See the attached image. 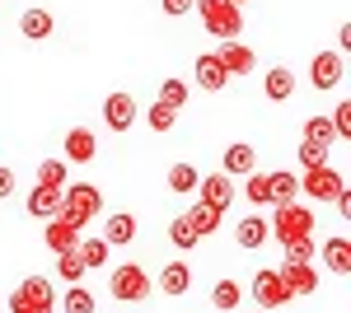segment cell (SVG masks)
Here are the masks:
<instances>
[{
	"label": "cell",
	"instance_id": "6da1fadb",
	"mask_svg": "<svg viewBox=\"0 0 351 313\" xmlns=\"http://www.w3.org/2000/svg\"><path fill=\"white\" fill-rule=\"evenodd\" d=\"M192 10L202 14V24H206V33L211 38H239L243 28V10L234 5V0H192Z\"/></svg>",
	"mask_w": 351,
	"mask_h": 313
},
{
	"label": "cell",
	"instance_id": "7a4b0ae2",
	"mask_svg": "<svg viewBox=\"0 0 351 313\" xmlns=\"http://www.w3.org/2000/svg\"><path fill=\"white\" fill-rule=\"evenodd\" d=\"M108 290H112L117 304H141V299H150L155 281H150V271H145L141 262H122V266H112Z\"/></svg>",
	"mask_w": 351,
	"mask_h": 313
},
{
	"label": "cell",
	"instance_id": "3957f363",
	"mask_svg": "<svg viewBox=\"0 0 351 313\" xmlns=\"http://www.w3.org/2000/svg\"><path fill=\"white\" fill-rule=\"evenodd\" d=\"M10 313H56L52 281L47 276H28L24 286L10 295Z\"/></svg>",
	"mask_w": 351,
	"mask_h": 313
},
{
	"label": "cell",
	"instance_id": "277c9868",
	"mask_svg": "<svg viewBox=\"0 0 351 313\" xmlns=\"http://www.w3.org/2000/svg\"><path fill=\"white\" fill-rule=\"evenodd\" d=\"M271 238H281V243H291V238H309L314 234V215H309V206H276V215L267 220Z\"/></svg>",
	"mask_w": 351,
	"mask_h": 313
},
{
	"label": "cell",
	"instance_id": "5b68a950",
	"mask_svg": "<svg viewBox=\"0 0 351 313\" xmlns=\"http://www.w3.org/2000/svg\"><path fill=\"white\" fill-rule=\"evenodd\" d=\"M61 210H71L80 225H89V220L104 210V197H99L94 183H71V187H61Z\"/></svg>",
	"mask_w": 351,
	"mask_h": 313
},
{
	"label": "cell",
	"instance_id": "8992f818",
	"mask_svg": "<svg viewBox=\"0 0 351 313\" xmlns=\"http://www.w3.org/2000/svg\"><path fill=\"white\" fill-rule=\"evenodd\" d=\"M300 187L314 197V201H337L342 192H347V183H342V173L332 168V164H319V168H304V178H300Z\"/></svg>",
	"mask_w": 351,
	"mask_h": 313
},
{
	"label": "cell",
	"instance_id": "52a82bcc",
	"mask_svg": "<svg viewBox=\"0 0 351 313\" xmlns=\"http://www.w3.org/2000/svg\"><path fill=\"white\" fill-rule=\"evenodd\" d=\"M197 192H202V201L216 215H225L230 201H234V178L230 173H206V178H197Z\"/></svg>",
	"mask_w": 351,
	"mask_h": 313
},
{
	"label": "cell",
	"instance_id": "ba28073f",
	"mask_svg": "<svg viewBox=\"0 0 351 313\" xmlns=\"http://www.w3.org/2000/svg\"><path fill=\"white\" fill-rule=\"evenodd\" d=\"M276 276H281V286H286L291 299H304V295H314V290H319V271H314L309 262H286Z\"/></svg>",
	"mask_w": 351,
	"mask_h": 313
},
{
	"label": "cell",
	"instance_id": "9c48e42d",
	"mask_svg": "<svg viewBox=\"0 0 351 313\" xmlns=\"http://www.w3.org/2000/svg\"><path fill=\"white\" fill-rule=\"evenodd\" d=\"M80 229H84V225L71 215V210H56L43 238H47V248H52V253H66V248H75V243H80Z\"/></svg>",
	"mask_w": 351,
	"mask_h": 313
},
{
	"label": "cell",
	"instance_id": "30bf717a",
	"mask_svg": "<svg viewBox=\"0 0 351 313\" xmlns=\"http://www.w3.org/2000/svg\"><path fill=\"white\" fill-rule=\"evenodd\" d=\"M136 117H141V108H136L132 94H108L104 99V122H108V131H132Z\"/></svg>",
	"mask_w": 351,
	"mask_h": 313
},
{
	"label": "cell",
	"instance_id": "8fae6325",
	"mask_svg": "<svg viewBox=\"0 0 351 313\" xmlns=\"http://www.w3.org/2000/svg\"><path fill=\"white\" fill-rule=\"evenodd\" d=\"M309 79H314V89H337L342 79H347V66H342V56L337 52H319L314 56V66H309Z\"/></svg>",
	"mask_w": 351,
	"mask_h": 313
},
{
	"label": "cell",
	"instance_id": "7c38bea8",
	"mask_svg": "<svg viewBox=\"0 0 351 313\" xmlns=\"http://www.w3.org/2000/svg\"><path fill=\"white\" fill-rule=\"evenodd\" d=\"M253 299H258V309H281V304H291V295H286V286H281L276 271H258V276H253Z\"/></svg>",
	"mask_w": 351,
	"mask_h": 313
},
{
	"label": "cell",
	"instance_id": "4fadbf2b",
	"mask_svg": "<svg viewBox=\"0 0 351 313\" xmlns=\"http://www.w3.org/2000/svg\"><path fill=\"white\" fill-rule=\"evenodd\" d=\"M192 75H197V84H202L206 94H220V89L230 84V71L220 66V56H216V52H202V56H197V66H192Z\"/></svg>",
	"mask_w": 351,
	"mask_h": 313
},
{
	"label": "cell",
	"instance_id": "5bb4252c",
	"mask_svg": "<svg viewBox=\"0 0 351 313\" xmlns=\"http://www.w3.org/2000/svg\"><path fill=\"white\" fill-rule=\"evenodd\" d=\"M94 155H99V136H94L89 127L66 131V159H71V164H89Z\"/></svg>",
	"mask_w": 351,
	"mask_h": 313
},
{
	"label": "cell",
	"instance_id": "9a60e30c",
	"mask_svg": "<svg viewBox=\"0 0 351 313\" xmlns=\"http://www.w3.org/2000/svg\"><path fill=\"white\" fill-rule=\"evenodd\" d=\"M155 286H160L169 299H183V295L192 290V266H188V262H169V266L160 271V281H155Z\"/></svg>",
	"mask_w": 351,
	"mask_h": 313
},
{
	"label": "cell",
	"instance_id": "2e32d148",
	"mask_svg": "<svg viewBox=\"0 0 351 313\" xmlns=\"http://www.w3.org/2000/svg\"><path fill=\"white\" fill-rule=\"evenodd\" d=\"M258 168V150L248 145V140H234L230 150H225V168L220 173H230V178H243V173H253Z\"/></svg>",
	"mask_w": 351,
	"mask_h": 313
},
{
	"label": "cell",
	"instance_id": "e0dca14e",
	"mask_svg": "<svg viewBox=\"0 0 351 313\" xmlns=\"http://www.w3.org/2000/svg\"><path fill=\"white\" fill-rule=\"evenodd\" d=\"M220 66H225V71H230V75H248V71H253V66H258V61H253V52H248V47H243V42H234V38H225V42H220Z\"/></svg>",
	"mask_w": 351,
	"mask_h": 313
},
{
	"label": "cell",
	"instance_id": "ac0fdd59",
	"mask_svg": "<svg viewBox=\"0 0 351 313\" xmlns=\"http://www.w3.org/2000/svg\"><path fill=\"white\" fill-rule=\"evenodd\" d=\"M104 243H108V248H127V243H132L136 238V215H127V210H117V215H108V225H104Z\"/></svg>",
	"mask_w": 351,
	"mask_h": 313
},
{
	"label": "cell",
	"instance_id": "d6986e66",
	"mask_svg": "<svg viewBox=\"0 0 351 313\" xmlns=\"http://www.w3.org/2000/svg\"><path fill=\"white\" fill-rule=\"evenodd\" d=\"M24 206H28V215H33V220H52L56 210H61V187H33Z\"/></svg>",
	"mask_w": 351,
	"mask_h": 313
},
{
	"label": "cell",
	"instance_id": "ffe728a7",
	"mask_svg": "<svg viewBox=\"0 0 351 313\" xmlns=\"http://www.w3.org/2000/svg\"><path fill=\"white\" fill-rule=\"evenodd\" d=\"M267 238H271V229H267V220H263V215H248V220L234 225V243L248 248V253H253V248H263Z\"/></svg>",
	"mask_w": 351,
	"mask_h": 313
},
{
	"label": "cell",
	"instance_id": "44dd1931",
	"mask_svg": "<svg viewBox=\"0 0 351 313\" xmlns=\"http://www.w3.org/2000/svg\"><path fill=\"white\" fill-rule=\"evenodd\" d=\"M263 94H267L271 103H286V99L295 94V75H291L286 66H271L267 75H263Z\"/></svg>",
	"mask_w": 351,
	"mask_h": 313
},
{
	"label": "cell",
	"instance_id": "7402d4cb",
	"mask_svg": "<svg viewBox=\"0 0 351 313\" xmlns=\"http://www.w3.org/2000/svg\"><path fill=\"white\" fill-rule=\"evenodd\" d=\"M183 225H188L197 238H206V234H216V229H220V215L206 206V201H197V206L183 210Z\"/></svg>",
	"mask_w": 351,
	"mask_h": 313
},
{
	"label": "cell",
	"instance_id": "603a6c76",
	"mask_svg": "<svg viewBox=\"0 0 351 313\" xmlns=\"http://www.w3.org/2000/svg\"><path fill=\"white\" fill-rule=\"evenodd\" d=\"M52 28H56V19L47 14V10H24V14H19V33H24V38H33V42L52 38Z\"/></svg>",
	"mask_w": 351,
	"mask_h": 313
},
{
	"label": "cell",
	"instance_id": "cb8c5ba5",
	"mask_svg": "<svg viewBox=\"0 0 351 313\" xmlns=\"http://www.w3.org/2000/svg\"><path fill=\"white\" fill-rule=\"evenodd\" d=\"M267 192H271V206H291L300 192V178L295 173H267Z\"/></svg>",
	"mask_w": 351,
	"mask_h": 313
},
{
	"label": "cell",
	"instance_id": "d4e9b609",
	"mask_svg": "<svg viewBox=\"0 0 351 313\" xmlns=\"http://www.w3.org/2000/svg\"><path fill=\"white\" fill-rule=\"evenodd\" d=\"M84 271H89V266L80 262V253H75V248L56 253V276H61L66 286H80V281H84Z\"/></svg>",
	"mask_w": 351,
	"mask_h": 313
},
{
	"label": "cell",
	"instance_id": "484cf974",
	"mask_svg": "<svg viewBox=\"0 0 351 313\" xmlns=\"http://www.w3.org/2000/svg\"><path fill=\"white\" fill-rule=\"evenodd\" d=\"M324 262L337 271V276H347V271H351V243H347L342 234L328 238V243H324Z\"/></svg>",
	"mask_w": 351,
	"mask_h": 313
},
{
	"label": "cell",
	"instance_id": "4316f807",
	"mask_svg": "<svg viewBox=\"0 0 351 313\" xmlns=\"http://www.w3.org/2000/svg\"><path fill=\"white\" fill-rule=\"evenodd\" d=\"M66 183H71L66 159H43V164H38V187H66Z\"/></svg>",
	"mask_w": 351,
	"mask_h": 313
},
{
	"label": "cell",
	"instance_id": "83f0119b",
	"mask_svg": "<svg viewBox=\"0 0 351 313\" xmlns=\"http://www.w3.org/2000/svg\"><path fill=\"white\" fill-rule=\"evenodd\" d=\"M197 178H202V173H197L192 164H173V168H169V192L188 197V192H197Z\"/></svg>",
	"mask_w": 351,
	"mask_h": 313
},
{
	"label": "cell",
	"instance_id": "f1b7e54d",
	"mask_svg": "<svg viewBox=\"0 0 351 313\" xmlns=\"http://www.w3.org/2000/svg\"><path fill=\"white\" fill-rule=\"evenodd\" d=\"M239 281H230V276H225V281H216V290H211V304H216L220 313H230V309H239Z\"/></svg>",
	"mask_w": 351,
	"mask_h": 313
},
{
	"label": "cell",
	"instance_id": "f546056e",
	"mask_svg": "<svg viewBox=\"0 0 351 313\" xmlns=\"http://www.w3.org/2000/svg\"><path fill=\"white\" fill-rule=\"evenodd\" d=\"M243 197L253 201V206H271V192H267V173H243Z\"/></svg>",
	"mask_w": 351,
	"mask_h": 313
},
{
	"label": "cell",
	"instance_id": "4dcf8cb0",
	"mask_svg": "<svg viewBox=\"0 0 351 313\" xmlns=\"http://www.w3.org/2000/svg\"><path fill=\"white\" fill-rule=\"evenodd\" d=\"M145 122H150V131H160V136H164V131L178 127V112H173L169 103H160V99H155V103L145 108Z\"/></svg>",
	"mask_w": 351,
	"mask_h": 313
},
{
	"label": "cell",
	"instance_id": "1f68e13d",
	"mask_svg": "<svg viewBox=\"0 0 351 313\" xmlns=\"http://www.w3.org/2000/svg\"><path fill=\"white\" fill-rule=\"evenodd\" d=\"M75 253H80L84 266H108V243H104V238H80Z\"/></svg>",
	"mask_w": 351,
	"mask_h": 313
},
{
	"label": "cell",
	"instance_id": "d6a6232c",
	"mask_svg": "<svg viewBox=\"0 0 351 313\" xmlns=\"http://www.w3.org/2000/svg\"><path fill=\"white\" fill-rule=\"evenodd\" d=\"M56 309H61V313H94V295H89L84 286H71V290H66V299H61Z\"/></svg>",
	"mask_w": 351,
	"mask_h": 313
},
{
	"label": "cell",
	"instance_id": "836d02e7",
	"mask_svg": "<svg viewBox=\"0 0 351 313\" xmlns=\"http://www.w3.org/2000/svg\"><path fill=\"white\" fill-rule=\"evenodd\" d=\"M160 103H169L173 112H183V108H188V84H183V79H164L160 84Z\"/></svg>",
	"mask_w": 351,
	"mask_h": 313
},
{
	"label": "cell",
	"instance_id": "e575fe53",
	"mask_svg": "<svg viewBox=\"0 0 351 313\" xmlns=\"http://www.w3.org/2000/svg\"><path fill=\"white\" fill-rule=\"evenodd\" d=\"M304 140L332 150V140H337V136H332V122H328V117H309V122H304Z\"/></svg>",
	"mask_w": 351,
	"mask_h": 313
},
{
	"label": "cell",
	"instance_id": "d590c367",
	"mask_svg": "<svg viewBox=\"0 0 351 313\" xmlns=\"http://www.w3.org/2000/svg\"><path fill=\"white\" fill-rule=\"evenodd\" d=\"M169 238H173V248H183V253H192V248L202 243V238H197V234L188 229V225H183V215H178L173 225H169Z\"/></svg>",
	"mask_w": 351,
	"mask_h": 313
},
{
	"label": "cell",
	"instance_id": "8d00e7d4",
	"mask_svg": "<svg viewBox=\"0 0 351 313\" xmlns=\"http://www.w3.org/2000/svg\"><path fill=\"white\" fill-rule=\"evenodd\" d=\"M295 155H300V164H304V168H319V164H328V145H314V140H304Z\"/></svg>",
	"mask_w": 351,
	"mask_h": 313
},
{
	"label": "cell",
	"instance_id": "74e56055",
	"mask_svg": "<svg viewBox=\"0 0 351 313\" xmlns=\"http://www.w3.org/2000/svg\"><path fill=\"white\" fill-rule=\"evenodd\" d=\"M328 122H332V136H337V140H351V103H337V112H332Z\"/></svg>",
	"mask_w": 351,
	"mask_h": 313
},
{
	"label": "cell",
	"instance_id": "f35d334b",
	"mask_svg": "<svg viewBox=\"0 0 351 313\" xmlns=\"http://www.w3.org/2000/svg\"><path fill=\"white\" fill-rule=\"evenodd\" d=\"M286 248V262H309L314 258V243L309 238H291V243H281Z\"/></svg>",
	"mask_w": 351,
	"mask_h": 313
},
{
	"label": "cell",
	"instance_id": "ab89813d",
	"mask_svg": "<svg viewBox=\"0 0 351 313\" xmlns=\"http://www.w3.org/2000/svg\"><path fill=\"white\" fill-rule=\"evenodd\" d=\"M164 5V14H173V19H178V14H188L192 10V0H160Z\"/></svg>",
	"mask_w": 351,
	"mask_h": 313
},
{
	"label": "cell",
	"instance_id": "60d3db41",
	"mask_svg": "<svg viewBox=\"0 0 351 313\" xmlns=\"http://www.w3.org/2000/svg\"><path fill=\"white\" fill-rule=\"evenodd\" d=\"M14 192V168H0V201Z\"/></svg>",
	"mask_w": 351,
	"mask_h": 313
},
{
	"label": "cell",
	"instance_id": "b9f144b4",
	"mask_svg": "<svg viewBox=\"0 0 351 313\" xmlns=\"http://www.w3.org/2000/svg\"><path fill=\"white\" fill-rule=\"evenodd\" d=\"M234 5H239V10H243V5H248V0H234Z\"/></svg>",
	"mask_w": 351,
	"mask_h": 313
},
{
	"label": "cell",
	"instance_id": "7bdbcfd3",
	"mask_svg": "<svg viewBox=\"0 0 351 313\" xmlns=\"http://www.w3.org/2000/svg\"><path fill=\"white\" fill-rule=\"evenodd\" d=\"M253 313H271V309H253Z\"/></svg>",
	"mask_w": 351,
	"mask_h": 313
}]
</instances>
